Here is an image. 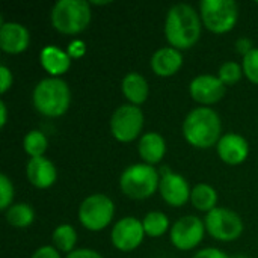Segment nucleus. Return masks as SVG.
<instances>
[{
  "mask_svg": "<svg viewBox=\"0 0 258 258\" xmlns=\"http://www.w3.org/2000/svg\"><path fill=\"white\" fill-rule=\"evenodd\" d=\"M201 15L187 3L174 5L165 18V36L171 47L187 50L194 47L201 36Z\"/></svg>",
  "mask_w": 258,
  "mask_h": 258,
  "instance_id": "obj_1",
  "label": "nucleus"
},
{
  "mask_svg": "<svg viewBox=\"0 0 258 258\" xmlns=\"http://www.w3.org/2000/svg\"><path fill=\"white\" fill-rule=\"evenodd\" d=\"M221 118L216 110L200 106L190 110L183 122V136L195 148H210L219 142Z\"/></svg>",
  "mask_w": 258,
  "mask_h": 258,
  "instance_id": "obj_2",
  "label": "nucleus"
},
{
  "mask_svg": "<svg viewBox=\"0 0 258 258\" xmlns=\"http://www.w3.org/2000/svg\"><path fill=\"white\" fill-rule=\"evenodd\" d=\"M32 100L39 113L48 118H57L68 110L71 91L68 83L60 77H47L35 86Z\"/></svg>",
  "mask_w": 258,
  "mask_h": 258,
  "instance_id": "obj_3",
  "label": "nucleus"
},
{
  "mask_svg": "<svg viewBox=\"0 0 258 258\" xmlns=\"http://www.w3.org/2000/svg\"><path fill=\"white\" fill-rule=\"evenodd\" d=\"M157 169L147 163H135L124 169L119 177L121 190L133 200H145L156 194L160 186Z\"/></svg>",
  "mask_w": 258,
  "mask_h": 258,
  "instance_id": "obj_4",
  "label": "nucleus"
},
{
  "mask_svg": "<svg viewBox=\"0 0 258 258\" xmlns=\"http://www.w3.org/2000/svg\"><path fill=\"white\" fill-rule=\"evenodd\" d=\"M53 27L65 35L85 30L91 21V6L85 0H59L51 9Z\"/></svg>",
  "mask_w": 258,
  "mask_h": 258,
  "instance_id": "obj_5",
  "label": "nucleus"
},
{
  "mask_svg": "<svg viewBox=\"0 0 258 258\" xmlns=\"http://www.w3.org/2000/svg\"><path fill=\"white\" fill-rule=\"evenodd\" d=\"M203 24L213 33L230 32L239 18V6L234 0H203L200 3Z\"/></svg>",
  "mask_w": 258,
  "mask_h": 258,
  "instance_id": "obj_6",
  "label": "nucleus"
},
{
  "mask_svg": "<svg viewBox=\"0 0 258 258\" xmlns=\"http://www.w3.org/2000/svg\"><path fill=\"white\" fill-rule=\"evenodd\" d=\"M115 213L113 201L104 194H92L86 197L79 207V221L89 231L104 230Z\"/></svg>",
  "mask_w": 258,
  "mask_h": 258,
  "instance_id": "obj_7",
  "label": "nucleus"
},
{
  "mask_svg": "<svg viewBox=\"0 0 258 258\" xmlns=\"http://www.w3.org/2000/svg\"><path fill=\"white\" fill-rule=\"evenodd\" d=\"M144 112L139 106L122 104L119 106L110 118V132L113 138L119 142L135 141L144 128Z\"/></svg>",
  "mask_w": 258,
  "mask_h": 258,
  "instance_id": "obj_8",
  "label": "nucleus"
},
{
  "mask_svg": "<svg viewBox=\"0 0 258 258\" xmlns=\"http://www.w3.org/2000/svg\"><path fill=\"white\" fill-rule=\"evenodd\" d=\"M204 224L209 234L221 242H233L243 233L242 218L236 212L224 207H216L207 213Z\"/></svg>",
  "mask_w": 258,
  "mask_h": 258,
  "instance_id": "obj_9",
  "label": "nucleus"
},
{
  "mask_svg": "<svg viewBox=\"0 0 258 258\" xmlns=\"http://www.w3.org/2000/svg\"><path fill=\"white\" fill-rule=\"evenodd\" d=\"M206 234V224L198 216H184L178 219L171 228V242L180 251H190L197 248Z\"/></svg>",
  "mask_w": 258,
  "mask_h": 258,
  "instance_id": "obj_10",
  "label": "nucleus"
},
{
  "mask_svg": "<svg viewBox=\"0 0 258 258\" xmlns=\"http://www.w3.org/2000/svg\"><path fill=\"white\" fill-rule=\"evenodd\" d=\"M110 237H112L113 246L122 252L136 249L145 237L142 221H139L133 216H125V218L119 219L115 224Z\"/></svg>",
  "mask_w": 258,
  "mask_h": 258,
  "instance_id": "obj_11",
  "label": "nucleus"
},
{
  "mask_svg": "<svg viewBox=\"0 0 258 258\" xmlns=\"http://www.w3.org/2000/svg\"><path fill=\"white\" fill-rule=\"evenodd\" d=\"M189 92L195 101H198L204 106H209V104H215L224 98L225 85L222 83V80L218 76L201 74V76H197L190 82Z\"/></svg>",
  "mask_w": 258,
  "mask_h": 258,
  "instance_id": "obj_12",
  "label": "nucleus"
},
{
  "mask_svg": "<svg viewBox=\"0 0 258 258\" xmlns=\"http://www.w3.org/2000/svg\"><path fill=\"white\" fill-rule=\"evenodd\" d=\"M159 192L162 198L172 207H181L190 200L192 189L184 177L175 172H165L160 178Z\"/></svg>",
  "mask_w": 258,
  "mask_h": 258,
  "instance_id": "obj_13",
  "label": "nucleus"
},
{
  "mask_svg": "<svg viewBox=\"0 0 258 258\" xmlns=\"http://www.w3.org/2000/svg\"><path fill=\"white\" fill-rule=\"evenodd\" d=\"M29 30L20 23H2L0 26V48L9 54L23 53L29 47Z\"/></svg>",
  "mask_w": 258,
  "mask_h": 258,
  "instance_id": "obj_14",
  "label": "nucleus"
},
{
  "mask_svg": "<svg viewBox=\"0 0 258 258\" xmlns=\"http://www.w3.org/2000/svg\"><path fill=\"white\" fill-rule=\"evenodd\" d=\"M218 154L228 165H240L249 154L246 139L237 133H227L218 142Z\"/></svg>",
  "mask_w": 258,
  "mask_h": 258,
  "instance_id": "obj_15",
  "label": "nucleus"
},
{
  "mask_svg": "<svg viewBox=\"0 0 258 258\" xmlns=\"http://www.w3.org/2000/svg\"><path fill=\"white\" fill-rule=\"evenodd\" d=\"M26 175L32 186L38 189H47L54 184L57 171L47 157H32L26 166Z\"/></svg>",
  "mask_w": 258,
  "mask_h": 258,
  "instance_id": "obj_16",
  "label": "nucleus"
},
{
  "mask_svg": "<svg viewBox=\"0 0 258 258\" xmlns=\"http://www.w3.org/2000/svg\"><path fill=\"white\" fill-rule=\"evenodd\" d=\"M183 65V54L174 47H162L151 57V68L160 77H169L178 73Z\"/></svg>",
  "mask_w": 258,
  "mask_h": 258,
  "instance_id": "obj_17",
  "label": "nucleus"
},
{
  "mask_svg": "<svg viewBox=\"0 0 258 258\" xmlns=\"http://www.w3.org/2000/svg\"><path fill=\"white\" fill-rule=\"evenodd\" d=\"M39 60L42 68L53 77L65 74L71 67V56L68 51H63L56 45H45L39 53Z\"/></svg>",
  "mask_w": 258,
  "mask_h": 258,
  "instance_id": "obj_18",
  "label": "nucleus"
},
{
  "mask_svg": "<svg viewBox=\"0 0 258 258\" xmlns=\"http://www.w3.org/2000/svg\"><path fill=\"white\" fill-rule=\"evenodd\" d=\"M138 150H139V156L142 157V160L147 165L153 166L163 159L166 153V142L162 135L156 132H148L141 138Z\"/></svg>",
  "mask_w": 258,
  "mask_h": 258,
  "instance_id": "obj_19",
  "label": "nucleus"
},
{
  "mask_svg": "<svg viewBox=\"0 0 258 258\" xmlns=\"http://www.w3.org/2000/svg\"><path fill=\"white\" fill-rule=\"evenodd\" d=\"M121 89L124 97L130 101V104L139 106L145 103L148 98V82L139 73H128L121 83Z\"/></svg>",
  "mask_w": 258,
  "mask_h": 258,
  "instance_id": "obj_20",
  "label": "nucleus"
},
{
  "mask_svg": "<svg viewBox=\"0 0 258 258\" xmlns=\"http://www.w3.org/2000/svg\"><path fill=\"white\" fill-rule=\"evenodd\" d=\"M190 201L195 209L210 213L218 207V192L215 187L206 183L197 184L190 192Z\"/></svg>",
  "mask_w": 258,
  "mask_h": 258,
  "instance_id": "obj_21",
  "label": "nucleus"
},
{
  "mask_svg": "<svg viewBox=\"0 0 258 258\" xmlns=\"http://www.w3.org/2000/svg\"><path fill=\"white\" fill-rule=\"evenodd\" d=\"M6 221L9 225H12L15 228H26L35 221V212L26 203L12 204L6 210Z\"/></svg>",
  "mask_w": 258,
  "mask_h": 258,
  "instance_id": "obj_22",
  "label": "nucleus"
},
{
  "mask_svg": "<svg viewBox=\"0 0 258 258\" xmlns=\"http://www.w3.org/2000/svg\"><path fill=\"white\" fill-rule=\"evenodd\" d=\"M53 243L59 252H73L77 243V233L70 224H62L53 231Z\"/></svg>",
  "mask_w": 258,
  "mask_h": 258,
  "instance_id": "obj_23",
  "label": "nucleus"
},
{
  "mask_svg": "<svg viewBox=\"0 0 258 258\" xmlns=\"http://www.w3.org/2000/svg\"><path fill=\"white\" fill-rule=\"evenodd\" d=\"M144 231L150 237H160L169 230V219L162 212H150L142 219Z\"/></svg>",
  "mask_w": 258,
  "mask_h": 258,
  "instance_id": "obj_24",
  "label": "nucleus"
},
{
  "mask_svg": "<svg viewBox=\"0 0 258 258\" xmlns=\"http://www.w3.org/2000/svg\"><path fill=\"white\" fill-rule=\"evenodd\" d=\"M23 148L30 156V159L32 157H42L48 148V141L42 132L30 130L23 139Z\"/></svg>",
  "mask_w": 258,
  "mask_h": 258,
  "instance_id": "obj_25",
  "label": "nucleus"
},
{
  "mask_svg": "<svg viewBox=\"0 0 258 258\" xmlns=\"http://www.w3.org/2000/svg\"><path fill=\"white\" fill-rule=\"evenodd\" d=\"M242 74H243L242 65L237 63V62L228 60V62L222 63V67L219 68L218 77L222 80V83H224L225 86H231V85L237 83V82L242 79Z\"/></svg>",
  "mask_w": 258,
  "mask_h": 258,
  "instance_id": "obj_26",
  "label": "nucleus"
},
{
  "mask_svg": "<svg viewBox=\"0 0 258 258\" xmlns=\"http://www.w3.org/2000/svg\"><path fill=\"white\" fill-rule=\"evenodd\" d=\"M242 68H243V74L254 85H258V47H254L248 54L243 56Z\"/></svg>",
  "mask_w": 258,
  "mask_h": 258,
  "instance_id": "obj_27",
  "label": "nucleus"
},
{
  "mask_svg": "<svg viewBox=\"0 0 258 258\" xmlns=\"http://www.w3.org/2000/svg\"><path fill=\"white\" fill-rule=\"evenodd\" d=\"M14 200V186L8 175H0V210L6 212L12 206Z\"/></svg>",
  "mask_w": 258,
  "mask_h": 258,
  "instance_id": "obj_28",
  "label": "nucleus"
},
{
  "mask_svg": "<svg viewBox=\"0 0 258 258\" xmlns=\"http://www.w3.org/2000/svg\"><path fill=\"white\" fill-rule=\"evenodd\" d=\"M12 73L6 65L0 67V91L2 94H5L11 86H12Z\"/></svg>",
  "mask_w": 258,
  "mask_h": 258,
  "instance_id": "obj_29",
  "label": "nucleus"
},
{
  "mask_svg": "<svg viewBox=\"0 0 258 258\" xmlns=\"http://www.w3.org/2000/svg\"><path fill=\"white\" fill-rule=\"evenodd\" d=\"M192 258H230L222 249L218 248H206L198 251Z\"/></svg>",
  "mask_w": 258,
  "mask_h": 258,
  "instance_id": "obj_30",
  "label": "nucleus"
},
{
  "mask_svg": "<svg viewBox=\"0 0 258 258\" xmlns=\"http://www.w3.org/2000/svg\"><path fill=\"white\" fill-rule=\"evenodd\" d=\"M30 258H60V254L54 246H41Z\"/></svg>",
  "mask_w": 258,
  "mask_h": 258,
  "instance_id": "obj_31",
  "label": "nucleus"
},
{
  "mask_svg": "<svg viewBox=\"0 0 258 258\" xmlns=\"http://www.w3.org/2000/svg\"><path fill=\"white\" fill-rule=\"evenodd\" d=\"M85 51H86V45H85V42L80 41V39H76V41H73V42L68 45V54L71 56V59H74V57H82V56L85 54Z\"/></svg>",
  "mask_w": 258,
  "mask_h": 258,
  "instance_id": "obj_32",
  "label": "nucleus"
},
{
  "mask_svg": "<svg viewBox=\"0 0 258 258\" xmlns=\"http://www.w3.org/2000/svg\"><path fill=\"white\" fill-rule=\"evenodd\" d=\"M67 258H103L100 252L94 251V249H88V248H82V249H74L73 252H70Z\"/></svg>",
  "mask_w": 258,
  "mask_h": 258,
  "instance_id": "obj_33",
  "label": "nucleus"
},
{
  "mask_svg": "<svg viewBox=\"0 0 258 258\" xmlns=\"http://www.w3.org/2000/svg\"><path fill=\"white\" fill-rule=\"evenodd\" d=\"M252 48H254V45L251 44L249 39H239L237 41V51L239 53H243V56L248 54Z\"/></svg>",
  "mask_w": 258,
  "mask_h": 258,
  "instance_id": "obj_34",
  "label": "nucleus"
},
{
  "mask_svg": "<svg viewBox=\"0 0 258 258\" xmlns=\"http://www.w3.org/2000/svg\"><path fill=\"white\" fill-rule=\"evenodd\" d=\"M0 127H5L6 125V121H8V109H6V104L5 101H0Z\"/></svg>",
  "mask_w": 258,
  "mask_h": 258,
  "instance_id": "obj_35",
  "label": "nucleus"
}]
</instances>
